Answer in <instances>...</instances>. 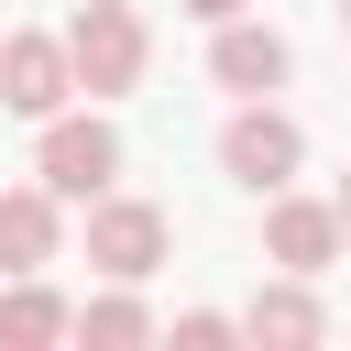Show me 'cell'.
<instances>
[{
	"label": "cell",
	"mask_w": 351,
	"mask_h": 351,
	"mask_svg": "<svg viewBox=\"0 0 351 351\" xmlns=\"http://www.w3.org/2000/svg\"><path fill=\"white\" fill-rule=\"evenodd\" d=\"M66 66H77V88H88V99H132V88H143V66H154L143 11H132V0H77V22H66Z\"/></svg>",
	"instance_id": "obj_1"
},
{
	"label": "cell",
	"mask_w": 351,
	"mask_h": 351,
	"mask_svg": "<svg viewBox=\"0 0 351 351\" xmlns=\"http://www.w3.org/2000/svg\"><path fill=\"white\" fill-rule=\"evenodd\" d=\"M165 252H176V219H165L154 197H121V186L88 197V263H99L110 285H143Z\"/></svg>",
	"instance_id": "obj_2"
},
{
	"label": "cell",
	"mask_w": 351,
	"mask_h": 351,
	"mask_svg": "<svg viewBox=\"0 0 351 351\" xmlns=\"http://www.w3.org/2000/svg\"><path fill=\"white\" fill-rule=\"evenodd\" d=\"M296 165H307V132H296L274 99H241L230 132H219V176L252 186V197H274V186H296Z\"/></svg>",
	"instance_id": "obj_3"
},
{
	"label": "cell",
	"mask_w": 351,
	"mask_h": 351,
	"mask_svg": "<svg viewBox=\"0 0 351 351\" xmlns=\"http://www.w3.org/2000/svg\"><path fill=\"white\" fill-rule=\"evenodd\" d=\"M33 176H44L55 197H99V186L121 176V132H110L99 110H55L44 143H33Z\"/></svg>",
	"instance_id": "obj_4"
},
{
	"label": "cell",
	"mask_w": 351,
	"mask_h": 351,
	"mask_svg": "<svg viewBox=\"0 0 351 351\" xmlns=\"http://www.w3.org/2000/svg\"><path fill=\"white\" fill-rule=\"evenodd\" d=\"M219 44H208V88H230V99H274L285 77H296V44L274 33V22H252V11H230V22H208Z\"/></svg>",
	"instance_id": "obj_5"
},
{
	"label": "cell",
	"mask_w": 351,
	"mask_h": 351,
	"mask_svg": "<svg viewBox=\"0 0 351 351\" xmlns=\"http://www.w3.org/2000/svg\"><path fill=\"white\" fill-rule=\"evenodd\" d=\"M66 99H77L66 33H0V110H22V121H55Z\"/></svg>",
	"instance_id": "obj_6"
},
{
	"label": "cell",
	"mask_w": 351,
	"mask_h": 351,
	"mask_svg": "<svg viewBox=\"0 0 351 351\" xmlns=\"http://www.w3.org/2000/svg\"><path fill=\"white\" fill-rule=\"evenodd\" d=\"M340 208L329 197H296V186H274V208H263V263H285V274H329L340 263Z\"/></svg>",
	"instance_id": "obj_7"
},
{
	"label": "cell",
	"mask_w": 351,
	"mask_h": 351,
	"mask_svg": "<svg viewBox=\"0 0 351 351\" xmlns=\"http://www.w3.org/2000/svg\"><path fill=\"white\" fill-rule=\"evenodd\" d=\"M66 241V197L55 186H0V274H44Z\"/></svg>",
	"instance_id": "obj_8"
},
{
	"label": "cell",
	"mask_w": 351,
	"mask_h": 351,
	"mask_svg": "<svg viewBox=\"0 0 351 351\" xmlns=\"http://www.w3.org/2000/svg\"><path fill=\"white\" fill-rule=\"evenodd\" d=\"M241 340H274V351H307V340H329L318 274H285V285H263V296L241 307Z\"/></svg>",
	"instance_id": "obj_9"
},
{
	"label": "cell",
	"mask_w": 351,
	"mask_h": 351,
	"mask_svg": "<svg viewBox=\"0 0 351 351\" xmlns=\"http://www.w3.org/2000/svg\"><path fill=\"white\" fill-rule=\"evenodd\" d=\"M66 318H77V307H66L44 274H11V285H0V351H44V340H66Z\"/></svg>",
	"instance_id": "obj_10"
},
{
	"label": "cell",
	"mask_w": 351,
	"mask_h": 351,
	"mask_svg": "<svg viewBox=\"0 0 351 351\" xmlns=\"http://www.w3.org/2000/svg\"><path fill=\"white\" fill-rule=\"evenodd\" d=\"M66 340H88V351H132V340H154V307H143L132 285H110V296H88V307L66 318Z\"/></svg>",
	"instance_id": "obj_11"
},
{
	"label": "cell",
	"mask_w": 351,
	"mask_h": 351,
	"mask_svg": "<svg viewBox=\"0 0 351 351\" xmlns=\"http://www.w3.org/2000/svg\"><path fill=\"white\" fill-rule=\"evenodd\" d=\"M219 340H241L230 307H186V318H176V351H219Z\"/></svg>",
	"instance_id": "obj_12"
},
{
	"label": "cell",
	"mask_w": 351,
	"mask_h": 351,
	"mask_svg": "<svg viewBox=\"0 0 351 351\" xmlns=\"http://www.w3.org/2000/svg\"><path fill=\"white\" fill-rule=\"evenodd\" d=\"M176 11H197V22H230V11H252V0H176Z\"/></svg>",
	"instance_id": "obj_13"
},
{
	"label": "cell",
	"mask_w": 351,
	"mask_h": 351,
	"mask_svg": "<svg viewBox=\"0 0 351 351\" xmlns=\"http://www.w3.org/2000/svg\"><path fill=\"white\" fill-rule=\"evenodd\" d=\"M329 208H340V230H351V165H340V197H329Z\"/></svg>",
	"instance_id": "obj_14"
},
{
	"label": "cell",
	"mask_w": 351,
	"mask_h": 351,
	"mask_svg": "<svg viewBox=\"0 0 351 351\" xmlns=\"http://www.w3.org/2000/svg\"><path fill=\"white\" fill-rule=\"evenodd\" d=\"M340 33H351V0H340Z\"/></svg>",
	"instance_id": "obj_15"
}]
</instances>
